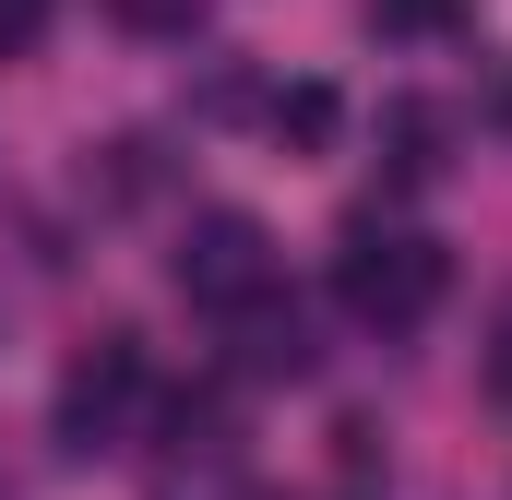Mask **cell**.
Here are the masks:
<instances>
[{"mask_svg": "<svg viewBox=\"0 0 512 500\" xmlns=\"http://www.w3.org/2000/svg\"><path fill=\"white\" fill-rule=\"evenodd\" d=\"M441 286H453L441 239L382 227V215H358V227H346V250H334V298H346L370 334H417V322L441 310Z\"/></svg>", "mask_w": 512, "mask_h": 500, "instance_id": "6da1fadb", "label": "cell"}, {"mask_svg": "<svg viewBox=\"0 0 512 500\" xmlns=\"http://www.w3.org/2000/svg\"><path fill=\"white\" fill-rule=\"evenodd\" d=\"M179 298L191 310H251V298H274V227L239 215V203L191 215L179 227Z\"/></svg>", "mask_w": 512, "mask_h": 500, "instance_id": "7a4b0ae2", "label": "cell"}, {"mask_svg": "<svg viewBox=\"0 0 512 500\" xmlns=\"http://www.w3.org/2000/svg\"><path fill=\"white\" fill-rule=\"evenodd\" d=\"M131 405H143V346H131V334H96V346L60 370V441H72V453L120 441Z\"/></svg>", "mask_w": 512, "mask_h": 500, "instance_id": "3957f363", "label": "cell"}, {"mask_svg": "<svg viewBox=\"0 0 512 500\" xmlns=\"http://www.w3.org/2000/svg\"><path fill=\"white\" fill-rule=\"evenodd\" d=\"M239 322H251V346H239V358H251V381H310V358H322V346H310V322H298V310L251 298Z\"/></svg>", "mask_w": 512, "mask_h": 500, "instance_id": "277c9868", "label": "cell"}, {"mask_svg": "<svg viewBox=\"0 0 512 500\" xmlns=\"http://www.w3.org/2000/svg\"><path fill=\"white\" fill-rule=\"evenodd\" d=\"M334 120H346L334 84H286V96H274V131H286V143H334Z\"/></svg>", "mask_w": 512, "mask_h": 500, "instance_id": "5b68a950", "label": "cell"}, {"mask_svg": "<svg viewBox=\"0 0 512 500\" xmlns=\"http://www.w3.org/2000/svg\"><path fill=\"white\" fill-rule=\"evenodd\" d=\"M382 131H393V167H405V179H429V167H441V155H429V143H441V120H429L417 96H393V108H382Z\"/></svg>", "mask_w": 512, "mask_h": 500, "instance_id": "8992f818", "label": "cell"}, {"mask_svg": "<svg viewBox=\"0 0 512 500\" xmlns=\"http://www.w3.org/2000/svg\"><path fill=\"white\" fill-rule=\"evenodd\" d=\"M48 24H60V0H0V60H36Z\"/></svg>", "mask_w": 512, "mask_h": 500, "instance_id": "52a82bcc", "label": "cell"}, {"mask_svg": "<svg viewBox=\"0 0 512 500\" xmlns=\"http://www.w3.org/2000/svg\"><path fill=\"white\" fill-rule=\"evenodd\" d=\"M453 12H465V0H370V24H382V36H441Z\"/></svg>", "mask_w": 512, "mask_h": 500, "instance_id": "ba28073f", "label": "cell"}, {"mask_svg": "<svg viewBox=\"0 0 512 500\" xmlns=\"http://www.w3.org/2000/svg\"><path fill=\"white\" fill-rule=\"evenodd\" d=\"M120 24H143V36H191L203 24V0H108Z\"/></svg>", "mask_w": 512, "mask_h": 500, "instance_id": "9c48e42d", "label": "cell"}, {"mask_svg": "<svg viewBox=\"0 0 512 500\" xmlns=\"http://www.w3.org/2000/svg\"><path fill=\"white\" fill-rule=\"evenodd\" d=\"M489 393L512 405V298H501V322H489Z\"/></svg>", "mask_w": 512, "mask_h": 500, "instance_id": "30bf717a", "label": "cell"}]
</instances>
